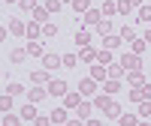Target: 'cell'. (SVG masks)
<instances>
[{
	"instance_id": "cell-1",
	"label": "cell",
	"mask_w": 151,
	"mask_h": 126,
	"mask_svg": "<svg viewBox=\"0 0 151 126\" xmlns=\"http://www.w3.org/2000/svg\"><path fill=\"white\" fill-rule=\"evenodd\" d=\"M45 90H48V96H67V81H60V78H52Z\"/></svg>"
},
{
	"instance_id": "cell-2",
	"label": "cell",
	"mask_w": 151,
	"mask_h": 126,
	"mask_svg": "<svg viewBox=\"0 0 151 126\" xmlns=\"http://www.w3.org/2000/svg\"><path fill=\"white\" fill-rule=\"evenodd\" d=\"M121 66L130 69V72H136V69H139V54H124L121 57Z\"/></svg>"
},
{
	"instance_id": "cell-3",
	"label": "cell",
	"mask_w": 151,
	"mask_h": 126,
	"mask_svg": "<svg viewBox=\"0 0 151 126\" xmlns=\"http://www.w3.org/2000/svg\"><path fill=\"white\" fill-rule=\"evenodd\" d=\"M42 63H45V69L52 72L58 66H64V57H58V54H42Z\"/></svg>"
},
{
	"instance_id": "cell-4",
	"label": "cell",
	"mask_w": 151,
	"mask_h": 126,
	"mask_svg": "<svg viewBox=\"0 0 151 126\" xmlns=\"http://www.w3.org/2000/svg\"><path fill=\"white\" fill-rule=\"evenodd\" d=\"M79 90H82V93H85V96H91V93H94V90H97V87H94V78H85V81H82V84H79Z\"/></svg>"
},
{
	"instance_id": "cell-5",
	"label": "cell",
	"mask_w": 151,
	"mask_h": 126,
	"mask_svg": "<svg viewBox=\"0 0 151 126\" xmlns=\"http://www.w3.org/2000/svg\"><path fill=\"white\" fill-rule=\"evenodd\" d=\"M48 120H52V123H67V111H64V108H55Z\"/></svg>"
},
{
	"instance_id": "cell-6",
	"label": "cell",
	"mask_w": 151,
	"mask_h": 126,
	"mask_svg": "<svg viewBox=\"0 0 151 126\" xmlns=\"http://www.w3.org/2000/svg\"><path fill=\"white\" fill-rule=\"evenodd\" d=\"M21 117H24V120H36V108H33V102H27V105L21 108Z\"/></svg>"
},
{
	"instance_id": "cell-7",
	"label": "cell",
	"mask_w": 151,
	"mask_h": 126,
	"mask_svg": "<svg viewBox=\"0 0 151 126\" xmlns=\"http://www.w3.org/2000/svg\"><path fill=\"white\" fill-rule=\"evenodd\" d=\"M100 15H103V12H97V9H91V12H85V21H88V24H100V21H103Z\"/></svg>"
},
{
	"instance_id": "cell-8",
	"label": "cell",
	"mask_w": 151,
	"mask_h": 126,
	"mask_svg": "<svg viewBox=\"0 0 151 126\" xmlns=\"http://www.w3.org/2000/svg\"><path fill=\"white\" fill-rule=\"evenodd\" d=\"M94 105H97L100 111H106V108L112 105V99H109V96H97V99H94Z\"/></svg>"
},
{
	"instance_id": "cell-9",
	"label": "cell",
	"mask_w": 151,
	"mask_h": 126,
	"mask_svg": "<svg viewBox=\"0 0 151 126\" xmlns=\"http://www.w3.org/2000/svg\"><path fill=\"white\" fill-rule=\"evenodd\" d=\"M45 93H48V90H42V87H33V90H30V102H40Z\"/></svg>"
},
{
	"instance_id": "cell-10",
	"label": "cell",
	"mask_w": 151,
	"mask_h": 126,
	"mask_svg": "<svg viewBox=\"0 0 151 126\" xmlns=\"http://www.w3.org/2000/svg\"><path fill=\"white\" fill-rule=\"evenodd\" d=\"M0 111H12V96H0Z\"/></svg>"
},
{
	"instance_id": "cell-11",
	"label": "cell",
	"mask_w": 151,
	"mask_h": 126,
	"mask_svg": "<svg viewBox=\"0 0 151 126\" xmlns=\"http://www.w3.org/2000/svg\"><path fill=\"white\" fill-rule=\"evenodd\" d=\"M76 42H79V45H88V42H91V33H88V30L76 33Z\"/></svg>"
},
{
	"instance_id": "cell-12",
	"label": "cell",
	"mask_w": 151,
	"mask_h": 126,
	"mask_svg": "<svg viewBox=\"0 0 151 126\" xmlns=\"http://www.w3.org/2000/svg\"><path fill=\"white\" fill-rule=\"evenodd\" d=\"M9 30H12V33H24L27 27H24V24H21V21L15 18V21H9Z\"/></svg>"
},
{
	"instance_id": "cell-13",
	"label": "cell",
	"mask_w": 151,
	"mask_h": 126,
	"mask_svg": "<svg viewBox=\"0 0 151 126\" xmlns=\"http://www.w3.org/2000/svg\"><path fill=\"white\" fill-rule=\"evenodd\" d=\"M27 54L40 57V54H42V45H40V42H30V45H27Z\"/></svg>"
},
{
	"instance_id": "cell-14",
	"label": "cell",
	"mask_w": 151,
	"mask_h": 126,
	"mask_svg": "<svg viewBox=\"0 0 151 126\" xmlns=\"http://www.w3.org/2000/svg\"><path fill=\"white\" fill-rule=\"evenodd\" d=\"M33 21H48V9H33Z\"/></svg>"
},
{
	"instance_id": "cell-15",
	"label": "cell",
	"mask_w": 151,
	"mask_h": 126,
	"mask_svg": "<svg viewBox=\"0 0 151 126\" xmlns=\"http://www.w3.org/2000/svg\"><path fill=\"white\" fill-rule=\"evenodd\" d=\"M67 108H79V93H67Z\"/></svg>"
},
{
	"instance_id": "cell-16",
	"label": "cell",
	"mask_w": 151,
	"mask_h": 126,
	"mask_svg": "<svg viewBox=\"0 0 151 126\" xmlns=\"http://www.w3.org/2000/svg\"><path fill=\"white\" fill-rule=\"evenodd\" d=\"M64 66L76 69V66H79V57H76V54H67V57H64Z\"/></svg>"
},
{
	"instance_id": "cell-17",
	"label": "cell",
	"mask_w": 151,
	"mask_h": 126,
	"mask_svg": "<svg viewBox=\"0 0 151 126\" xmlns=\"http://www.w3.org/2000/svg\"><path fill=\"white\" fill-rule=\"evenodd\" d=\"M118 120H121V126H136V117L133 114H121Z\"/></svg>"
},
{
	"instance_id": "cell-18",
	"label": "cell",
	"mask_w": 151,
	"mask_h": 126,
	"mask_svg": "<svg viewBox=\"0 0 151 126\" xmlns=\"http://www.w3.org/2000/svg\"><path fill=\"white\" fill-rule=\"evenodd\" d=\"M106 117H121V108H118L115 102H112V105L106 108Z\"/></svg>"
},
{
	"instance_id": "cell-19",
	"label": "cell",
	"mask_w": 151,
	"mask_h": 126,
	"mask_svg": "<svg viewBox=\"0 0 151 126\" xmlns=\"http://www.w3.org/2000/svg\"><path fill=\"white\" fill-rule=\"evenodd\" d=\"M30 78H33V81H48V69H40V72H33Z\"/></svg>"
},
{
	"instance_id": "cell-20",
	"label": "cell",
	"mask_w": 151,
	"mask_h": 126,
	"mask_svg": "<svg viewBox=\"0 0 151 126\" xmlns=\"http://www.w3.org/2000/svg\"><path fill=\"white\" fill-rule=\"evenodd\" d=\"M73 9L76 12H88V0H73Z\"/></svg>"
},
{
	"instance_id": "cell-21",
	"label": "cell",
	"mask_w": 151,
	"mask_h": 126,
	"mask_svg": "<svg viewBox=\"0 0 151 126\" xmlns=\"http://www.w3.org/2000/svg\"><path fill=\"white\" fill-rule=\"evenodd\" d=\"M24 33H27V36H30V39H36V36H40L42 30H40V27H36V24H27V30H24Z\"/></svg>"
},
{
	"instance_id": "cell-22",
	"label": "cell",
	"mask_w": 151,
	"mask_h": 126,
	"mask_svg": "<svg viewBox=\"0 0 151 126\" xmlns=\"http://www.w3.org/2000/svg\"><path fill=\"white\" fill-rule=\"evenodd\" d=\"M24 57H27V51H21V48L12 51V63H24Z\"/></svg>"
},
{
	"instance_id": "cell-23",
	"label": "cell",
	"mask_w": 151,
	"mask_h": 126,
	"mask_svg": "<svg viewBox=\"0 0 151 126\" xmlns=\"http://www.w3.org/2000/svg\"><path fill=\"white\" fill-rule=\"evenodd\" d=\"M139 21H151V6H142L139 9Z\"/></svg>"
},
{
	"instance_id": "cell-24",
	"label": "cell",
	"mask_w": 151,
	"mask_h": 126,
	"mask_svg": "<svg viewBox=\"0 0 151 126\" xmlns=\"http://www.w3.org/2000/svg\"><path fill=\"white\" fill-rule=\"evenodd\" d=\"M18 3H21V9H24V12H30V9H36V0H18Z\"/></svg>"
},
{
	"instance_id": "cell-25",
	"label": "cell",
	"mask_w": 151,
	"mask_h": 126,
	"mask_svg": "<svg viewBox=\"0 0 151 126\" xmlns=\"http://www.w3.org/2000/svg\"><path fill=\"white\" fill-rule=\"evenodd\" d=\"M58 33V24H45V27H42V36H55Z\"/></svg>"
},
{
	"instance_id": "cell-26",
	"label": "cell",
	"mask_w": 151,
	"mask_h": 126,
	"mask_svg": "<svg viewBox=\"0 0 151 126\" xmlns=\"http://www.w3.org/2000/svg\"><path fill=\"white\" fill-rule=\"evenodd\" d=\"M100 78H106V66H94V81H100Z\"/></svg>"
},
{
	"instance_id": "cell-27",
	"label": "cell",
	"mask_w": 151,
	"mask_h": 126,
	"mask_svg": "<svg viewBox=\"0 0 151 126\" xmlns=\"http://www.w3.org/2000/svg\"><path fill=\"white\" fill-rule=\"evenodd\" d=\"M139 114H142V117H151V102H142V105H139Z\"/></svg>"
},
{
	"instance_id": "cell-28",
	"label": "cell",
	"mask_w": 151,
	"mask_h": 126,
	"mask_svg": "<svg viewBox=\"0 0 151 126\" xmlns=\"http://www.w3.org/2000/svg\"><path fill=\"white\" fill-rule=\"evenodd\" d=\"M3 126H18V117H15V114H6V117H3Z\"/></svg>"
},
{
	"instance_id": "cell-29",
	"label": "cell",
	"mask_w": 151,
	"mask_h": 126,
	"mask_svg": "<svg viewBox=\"0 0 151 126\" xmlns=\"http://www.w3.org/2000/svg\"><path fill=\"white\" fill-rule=\"evenodd\" d=\"M121 12H124V15H127V12H130V0H118V3H115Z\"/></svg>"
},
{
	"instance_id": "cell-30",
	"label": "cell",
	"mask_w": 151,
	"mask_h": 126,
	"mask_svg": "<svg viewBox=\"0 0 151 126\" xmlns=\"http://www.w3.org/2000/svg\"><path fill=\"white\" fill-rule=\"evenodd\" d=\"M121 42V36H106V48H115Z\"/></svg>"
},
{
	"instance_id": "cell-31",
	"label": "cell",
	"mask_w": 151,
	"mask_h": 126,
	"mask_svg": "<svg viewBox=\"0 0 151 126\" xmlns=\"http://www.w3.org/2000/svg\"><path fill=\"white\" fill-rule=\"evenodd\" d=\"M118 90H121L118 81H109V84H106V93H118Z\"/></svg>"
},
{
	"instance_id": "cell-32",
	"label": "cell",
	"mask_w": 151,
	"mask_h": 126,
	"mask_svg": "<svg viewBox=\"0 0 151 126\" xmlns=\"http://www.w3.org/2000/svg\"><path fill=\"white\" fill-rule=\"evenodd\" d=\"M121 39H127V42H133V27H124V30H121Z\"/></svg>"
},
{
	"instance_id": "cell-33",
	"label": "cell",
	"mask_w": 151,
	"mask_h": 126,
	"mask_svg": "<svg viewBox=\"0 0 151 126\" xmlns=\"http://www.w3.org/2000/svg\"><path fill=\"white\" fill-rule=\"evenodd\" d=\"M45 9H48V12H58V9H60V0H48Z\"/></svg>"
},
{
	"instance_id": "cell-34",
	"label": "cell",
	"mask_w": 151,
	"mask_h": 126,
	"mask_svg": "<svg viewBox=\"0 0 151 126\" xmlns=\"http://www.w3.org/2000/svg\"><path fill=\"white\" fill-rule=\"evenodd\" d=\"M91 114V105H85V102H79V117H88Z\"/></svg>"
},
{
	"instance_id": "cell-35",
	"label": "cell",
	"mask_w": 151,
	"mask_h": 126,
	"mask_svg": "<svg viewBox=\"0 0 151 126\" xmlns=\"http://www.w3.org/2000/svg\"><path fill=\"white\" fill-rule=\"evenodd\" d=\"M109 57H112V54H109V48H106V51H100V54H97V60L103 63V66H106V63H109Z\"/></svg>"
},
{
	"instance_id": "cell-36",
	"label": "cell",
	"mask_w": 151,
	"mask_h": 126,
	"mask_svg": "<svg viewBox=\"0 0 151 126\" xmlns=\"http://www.w3.org/2000/svg\"><path fill=\"white\" fill-rule=\"evenodd\" d=\"M130 84H142V75H139V69H136V72H130Z\"/></svg>"
},
{
	"instance_id": "cell-37",
	"label": "cell",
	"mask_w": 151,
	"mask_h": 126,
	"mask_svg": "<svg viewBox=\"0 0 151 126\" xmlns=\"http://www.w3.org/2000/svg\"><path fill=\"white\" fill-rule=\"evenodd\" d=\"M142 48H145V42H142V39H133V54H139Z\"/></svg>"
},
{
	"instance_id": "cell-38",
	"label": "cell",
	"mask_w": 151,
	"mask_h": 126,
	"mask_svg": "<svg viewBox=\"0 0 151 126\" xmlns=\"http://www.w3.org/2000/svg\"><path fill=\"white\" fill-rule=\"evenodd\" d=\"M97 57V51H91V48H85V51H82V60H94Z\"/></svg>"
},
{
	"instance_id": "cell-39",
	"label": "cell",
	"mask_w": 151,
	"mask_h": 126,
	"mask_svg": "<svg viewBox=\"0 0 151 126\" xmlns=\"http://www.w3.org/2000/svg\"><path fill=\"white\" fill-rule=\"evenodd\" d=\"M21 90H24L21 84H9V96H15V93H21Z\"/></svg>"
},
{
	"instance_id": "cell-40",
	"label": "cell",
	"mask_w": 151,
	"mask_h": 126,
	"mask_svg": "<svg viewBox=\"0 0 151 126\" xmlns=\"http://www.w3.org/2000/svg\"><path fill=\"white\" fill-rule=\"evenodd\" d=\"M48 123H52L48 117H36V126H48Z\"/></svg>"
},
{
	"instance_id": "cell-41",
	"label": "cell",
	"mask_w": 151,
	"mask_h": 126,
	"mask_svg": "<svg viewBox=\"0 0 151 126\" xmlns=\"http://www.w3.org/2000/svg\"><path fill=\"white\" fill-rule=\"evenodd\" d=\"M142 99H151V84H148L145 90H142Z\"/></svg>"
},
{
	"instance_id": "cell-42",
	"label": "cell",
	"mask_w": 151,
	"mask_h": 126,
	"mask_svg": "<svg viewBox=\"0 0 151 126\" xmlns=\"http://www.w3.org/2000/svg\"><path fill=\"white\" fill-rule=\"evenodd\" d=\"M67 126H85L82 120H67Z\"/></svg>"
},
{
	"instance_id": "cell-43",
	"label": "cell",
	"mask_w": 151,
	"mask_h": 126,
	"mask_svg": "<svg viewBox=\"0 0 151 126\" xmlns=\"http://www.w3.org/2000/svg\"><path fill=\"white\" fill-rule=\"evenodd\" d=\"M6 39V27H0V42H3Z\"/></svg>"
},
{
	"instance_id": "cell-44",
	"label": "cell",
	"mask_w": 151,
	"mask_h": 126,
	"mask_svg": "<svg viewBox=\"0 0 151 126\" xmlns=\"http://www.w3.org/2000/svg\"><path fill=\"white\" fill-rule=\"evenodd\" d=\"M142 39H148V42H151V27H148V30H145V36H142Z\"/></svg>"
},
{
	"instance_id": "cell-45",
	"label": "cell",
	"mask_w": 151,
	"mask_h": 126,
	"mask_svg": "<svg viewBox=\"0 0 151 126\" xmlns=\"http://www.w3.org/2000/svg\"><path fill=\"white\" fill-rule=\"evenodd\" d=\"M88 126H103V123H97V120H91V123H88Z\"/></svg>"
},
{
	"instance_id": "cell-46",
	"label": "cell",
	"mask_w": 151,
	"mask_h": 126,
	"mask_svg": "<svg viewBox=\"0 0 151 126\" xmlns=\"http://www.w3.org/2000/svg\"><path fill=\"white\" fill-rule=\"evenodd\" d=\"M6 3H15V0H6Z\"/></svg>"
}]
</instances>
